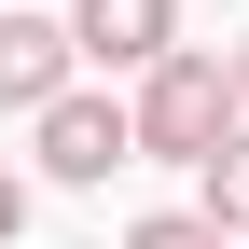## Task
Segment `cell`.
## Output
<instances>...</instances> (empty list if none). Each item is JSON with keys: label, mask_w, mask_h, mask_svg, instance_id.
<instances>
[{"label": "cell", "mask_w": 249, "mask_h": 249, "mask_svg": "<svg viewBox=\"0 0 249 249\" xmlns=\"http://www.w3.org/2000/svg\"><path fill=\"white\" fill-rule=\"evenodd\" d=\"M28 235V166H0V249Z\"/></svg>", "instance_id": "52a82bcc"}, {"label": "cell", "mask_w": 249, "mask_h": 249, "mask_svg": "<svg viewBox=\"0 0 249 249\" xmlns=\"http://www.w3.org/2000/svg\"><path fill=\"white\" fill-rule=\"evenodd\" d=\"M70 83H83V55H70V14H0V111H14V124H42Z\"/></svg>", "instance_id": "277c9868"}, {"label": "cell", "mask_w": 249, "mask_h": 249, "mask_svg": "<svg viewBox=\"0 0 249 249\" xmlns=\"http://www.w3.org/2000/svg\"><path fill=\"white\" fill-rule=\"evenodd\" d=\"M124 124H139V152H152V166H208V152L235 139V83H222V55H194V42H180L166 70H139Z\"/></svg>", "instance_id": "6da1fadb"}, {"label": "cell", "mask_w": 249, "mask_h": 249, "mask_svg": "<svg viewBox=\"0 0 249 249\" xmlns=\"http://www.w3.org/2000/svg\"><path fill=\"white\" fill-rule=\"evenodd\" d=\"M70 55L83 70H124V83L166 70L180 55V0H70Z\"/></svg>", "instance_id": "3957f363"}, {"label": "cell", "mask_w": 249, "mask_h": 249, "mask_svg": "<svg viewBox=\"0 0 249 249\" xmlns=\"http://www.w3.org/2000/svg\"><path fill=\"white\" fill-rule=\"evenodd\" d=\"M194 222L222 235V249H249V124H235V139L194 166Z\"/></svg>", "instance_id": "5b68a950"}, {"label": "cell", "mask_w": 249, "mask_h": 249, "mask_svg": "<svg viewBox=\"0 0 249 249\" xmlns=\"http://www.w3.org/2000/svg\"><path fill=\"white\" fill-rule=\"evenodd\" d=\"M28 139H42V180H70V194H97L111 166H139V124H124V97H97V83H70Z\"/></svg>", "instance_id": "7a4b0ae2"}, {"label": "cell", "mask_w": 249, "mask_h": 249, "mask_svg": "<svg viewBox=\"0 0 249 249\" xmlns=\"http://www.w3.org/2000/svg\"><path fill=\"white\" fill-rule=\"evenodd\" d=\"M124 249H222V235H208L194 208H139V222H124Z\"/></svg>", "instance_id": "8992f818"}, {"label": "cell", "mask_w": 249, "mask_h": 249, "mask_svg": "<svg viewBox=\"0 0 249 249\" xmlns=\"http://www.w3.org/2000/svg\"><path fill=\"white\" fill-rule=\"evenodd\" d=\"M222 83H235V124H249V42H222Z\"/></svg>", "instance_id": "ba28073f"}, {"label": "cell", "mask_w": 249, "mask_h": 249, "mask_svg": "<svg viewBox=\"0 0 249 249\" xmlns=\"http://www.w3.org/2000/svg\"><path fill=\"white\" fill-rule=\"evenodd\" d=\"M0 14H14V0H0Z\"/></svg>", "instance_id": "9c48e42d"}]
</instances>
